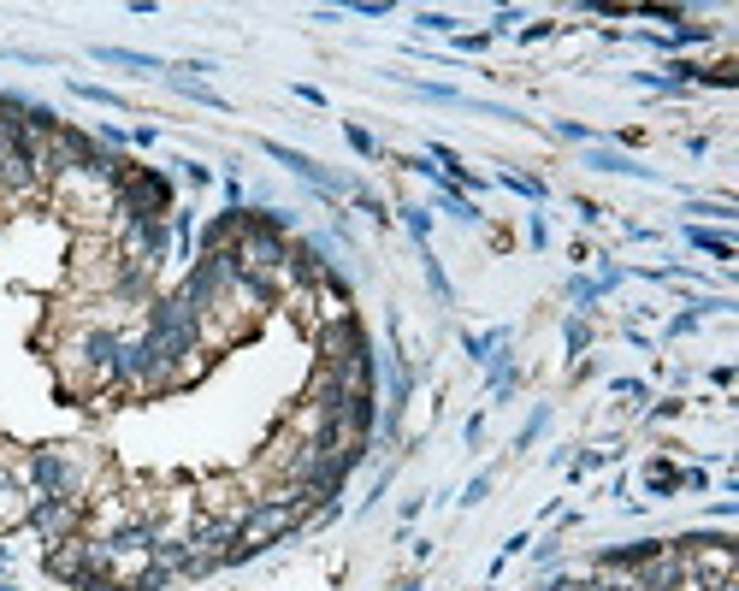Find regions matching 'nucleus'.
Returning <instances> with one entry per match:
<instances>
[{"instance_id":"nucleus-1","label":"nucleus","mask_w":739,"mask_h":591,"mask_svg":"<svg viewBox=\"0 0 739 591\" xmlns=\"http://www.w3.org/2000/svg\"><path fill=\"white\" fill-rule=\"evenodd\" d=\"M95 467L83 444H36L18 461V479L30 485V497H83L89 503V485H95Z\"/></svg>"},{"instance_id":"nucleus-2","label":"nucleus","mask_w":739,"mask_h":591,"mask_svg":"<svg viewBox=\"0 0 739 591\" xmlns=\"http://www.w3.org/2000/svg\"><path fill=\"white\" fill-rule=\"evenodd\" d=\"M255 148H261L267 160H278V166H284L290 178H302V184H308L314 196L326 201V207H343V196H349V184H355V178H337L332 166H320L314 154H302V148H290V142H278V136H261Z\"/></svg>"},{"instance_id":"nucleus-3","label":"nucleus","mask_w":739,"mask_h":591,"mask_svg":"<svg viewBox=\"0 0 739 591\" xmlns=\"http://www.w3.org/2000/svg\"><path fill=\"white\" fill-rule=\"evenodd\" d=\"M24 532H36L42 544L77 538V532H89V503H83V497H30Z\"/></svg>"},{"instance_id":"nucleus-4","label":"nucleus","mask_w":739,"mask_h":591,"mask_svg":"<svg viewBox=\"0 0 739 591\" xmlns=\"http://www.w3.org/2000/svg\"><path fill=\"white\" fill-rule=\"evenodd\" d=\"M385 77L403 83L408 95H420V101H438V107H462V113H485V119H521L515 107L485 101V95H468V89H456V83H432V77H408V71H385Z\"/></svg>"},{"instance_id":"nucleus-5","label":"nucleus","mask_w":739,"mask_h":591,"mask_svg":"<svg viewBox=\"0 0 739 591\" xmlns=\"http://www.w3.org/2000/svg\"><path fill=\"white\" fill-rule=\"evenodd\" d=\"M586 166H592V172H609V178H639V184H663V190H669V178H663L657 166L633 160V154L615 148V142H592V148H586Z\"/></svg>"},{"instance_id":"nucleus-6","label":"nucleus","mask_w":739,"mask_h":591,"mask_svg":"<svg viewBox=\"0 0 739 591\" xmlns=\"http://www.w3.org/2000/svg\"><path fill=\"white\" fill-rule=\"evenodd\" d=\"M627 586L633 591H686V556H669V544H663V556L639 562L627 574Z\"/></svg>"},{"instance_id":"nucleus-7","label":"nucleus","mask_w":739,"mask_h":591,"mask_svg":"<svg viewBox=\"0 0 739 591\" xmlns=\"http://www.w3.org/2000/svg\"><path fill=\"white\" fill-rule=\"evenodd\" d=\"M651 556H663V538H627V544H604L598 556H592V574H633L639 562H651Z\"/></svg>"},{"instance_id":"nucleus-8","label":"nucleus","mask_w":739,"mask_h":591,"mask_svg":"<svg viewBox=\"0 0 739 591\" xmlns=\"http://www.w3.org/2000/svg\"><path fill=\"white\" fill-rule=\"evenodd\" d=\"M95 66H113V71H131V77H166V60L160 54H142V48H113V42H95L89 48Z\"/></svg>"},{"instance_id":"nucleus-9","label":"nucleus","mask_w":739,"mask_h":591,"mask_svg":"<svg viewBox=\"0 0 739 591\" xmlns=\"http://www.w3.org/2000/svg\"><path fill=\"white\" fill-rule=\"evenodd\" d=\"M160 83H166L178 101H190V107H207V113H231V101H225L213 83H202V77H184L178 66H166V77H160Z\"/></svg>"},{"instance_id":"nucleus-10","label":"nucleus","mask_w":739,"mask_h":591,"mask_svg":"<svg viewBox=\"0 0 739 591\" xmlns=\"http://www.w3.org/2000/svg\"><path fill=\"white\" fill-rule=\"evenodd\" d=\"M426 207H432V213H450L456 225H473V231L485 225V213H479V201H473V196H462V190H450V184H432V196H426Z\"/></svg>"},{"instance_id":"nucleus-11","label":"nucleus","mask_w":739,"mask_h":591,"mask_svg":"<svg viewBox=\"0 0 739 591\" xmlns=\"http://www.w3.org/2000/svg\"><path fill=\"white\" fill-rule=\"evenodd\" d=\"M391 219L408 231V243H414V249H432V207H426V201H397V207H391Z\"/></svg>"},{"instance_id":"nucleus-12","label":"nucleus","mask_w":739,"mask_h":591,"mask_svg":"<svg viewBox=\"0 0 739 591\" xmlns=\"http://www.w3.org/2000/svg\"><path fill=\"white\" fill-rule=\"evenodd\" d=\"M609 461H621V444H580V450L568 456V479L580 485V479H592V473H604Z\"/></svg>"},{"instance_id":"nucleus-13","label":"nucleus","mask_w":739,"mask_h":591,"mask_svg":"<svg viewBox=\"0 0 739 591\" xmlns=\"http://www.w3.org/2000/svg\"><path fill=\"white\" fill-rule=\"evenodd\" d=\"M680 237H686V249H698V255H710V261H734V237H728V231H710V225H680Z\"/></svg>"},{"instance_id":"nucleus-14","label":"nucleus","mask_w":739,"mask_h":591,"mask_svg":"<svg viewBox=\"0 0 739 591\" xmlns=\"http://www.w3.org/2000/svg\"><path fill=\"white\" fill-rule=\"evenodd\" d=\"M420 255V278H426V290H432V302L438 308H456V284H450V272H444V261L432 255V249H414Z\"/></svg>"},{"instance_id":"nucleus-15","label":"nucleus","mask_w":739,"mask_h":591,"mask_svg":"<svg viewBox=\"0 0 739 591\" xmlns=\"http://www.w3.org/2000/svg\"><path fill=\"white\" fill-rule=\"evenodd\" d=\"M562 296H568V302H574V314H586V320H592V314H598V302H604V290H598V278H592V272H574V278L562 284Z\"/></svg>"},{"instance_id":"nucleus-16","label":"nucleus","mask_w":739,"mask_h":591,"mask_svg":"<svg viewBox=\"0 0 739 591\" xmlns=\"http://www.w3.org/2000/svg\"><path fill=\"white\" fill-rule=\"evenodd\" d=\"M550 414H556V408H550V402H533V414H527V420H521V432H515V438H509V450H515V456H527V450H533L538 438H544V432H550Z\"/></svg>"},{"instance_id":"nucleus-17","label":"nucleus","mask_w":739,"mask_h":591,"mask_svg":"<svg viewBox=\"0 0 739 591\" xmlns=\"http://www.w3.org/2000/svg\"><path fill=\"white\" fill-rule=\"evenodd\" d=\"M66 89L77 101H89V107H107V113H125V95L119 89H107V83H89V77H66Z\"/></svg>"},{"instance_id":"nucleus-18","label":"nucleus","mask_w":739,"mask_h":591,"mask_svg":"<svg viewBox=\"0 0 739 591\" xmlns=\"http://www.w3.org/2000/svg\"><path fill=\"white\" fill-rule=\"evenodd\" d=\"M343 207H355V213H367L373 225H391V201L379 196V190H367V184H349V196H343Z\"/></svg>"},{"instance_id":"nucleus-19","label":"nucleus","mask_w":739,"mask_h":591,"mask_svg":"<svg viewBox=\"0 0 739 591\" xmlns=\"http://www.w3.org/2000/svg\"><path fill=\"white\" fill-rule=\"evenodd\" d=\"M497 184H503V190H515L521 201H533V207H544V201H550V184H544V178H533V172H509V166H503V172H497Z\"/></svg>"},{"instance_id":"nucleus-20","label":"nucleus","mask_w":739,"mask_h":591,"mask_svg":"<svg viewBox=\"0 0 739 591\" xmlns=\"http://www.w3.org/2000/svg\"><path fill=\"white\" fill-rule=\"evenodd\" d=\"M592 343H598V326H592L586 314H568V320H562V349H568V355H586Z\"/></svg>"},{"instance_id":"nucleus-21","label":"nucleus","mask_w":739,"mask_h":591,"mask_svg":"<svg viewBox=\"0 0 739 591\" xmlns=\"http://www.w3.org/2000/svg\"><path fill=\"white\" fill-rule=\"evenodd\" d=\"M645 491H651V497H674V491H680V467H674V461H645Z\"/></svg>"},{"instance_id":"nucleus-22","label":"nucleus","mask_w":739,"mask_h":591,"mask_svg":"<svg viewBox=\"0 0 739 591\" xmlns=\"http://www.w3.org/2000/svg\"><path fill=\"white\" fill-rule=\"evenodd\" d=\"M686 308L704 320V314H739V302L728 290H686Z\"/></svg>"},{"instance_id":"nucleus-23","label":"nucleus","mask_w":739,"mask_h":591,"mask_svg":"<svg viewBox=\"0 0 739 591\" xmlns=\"http://www.w3.org/2000/svg\"><path fill=\"white\" fill-rule=\"evenodd\" d=\"M686 213H692L686 225H698V219H716V225H734V219H739V207H734V201H704V196H686Z\"/></svg>"},{"instance_id":"nucleus-24","label":"nucleus","mask_w":739,"mask_h":591,"mask_svg":"<svg viewBox=\"0 0 739 591\" xmlns=\"http://www.w3.org/2000/svg\"><path fill=\"white\" fill-rule=\"evenodd\" d=\"M491 491H497V467H479V473H473L468 485H462V497H456V509H479V503H485Z\"/></svg>"},{"instance_id":"nucleus-25","label":"nucleus","mask_w":739,"mask_h":591,"mask_svg":"<svg viewBox=\"0 0 739 591\" xmlns=\"http://www.w3.org/2000/svg\"><path fill=\"white\" fill-rule=\"evenodd\" d=\"M408 24H414L420 36H456V24H462V18H456V12H432V6H426V12H414Z\"/></svg>"},{"instance_id":"nucleus-26","label":"nucleus","mask_w":739,"mask_h":591,"mask_svg":"<svg viewBox=\"0 0 739 591\" xmlns=\"http://www.w3.org/2000/svg\"><path fill=\"white\" fill-rule=\"evenodd\" d=\"M343 142H349V148H355L361 160H385V148H379V136L367 131V125H355V119L343 125Z\"/></svg>"},{"instance_id":"nucleus-27","label":"nucleus","mask_w":739,"mask_h":591,"mask_svg":"<svg viewBox=\"0 0 739 591\" xmlns=\"http://www.w3.org/2000/svg\"><path fill=\"white\" fill-rule=\"evenodd\" d=\"M172 166H178V178H184V184H190V190H207V184H219V172H213V166H207V160H190V154H178V160H172Z\"/></svg>"},{"instance_id":"nucleus-28","label":"nucleus","mask_w":739,"mask_h":591,"mask_svg":"<svg viewBox=\"0 0 739 591\" xmlns=\"http://www.w3.org/2000/svg\"><path fill=\"white\" fill-rule=\"evenodd\" d=\"M527 550H533V574H550V568H562V532L538 538V544H527Z\"/></svg>"},{"instance_id":"nucleus-29","label":"nucleus","mask_w":739,"mask_h":591,"mask_svg":"<svg viewBox=\"0 0 739 591\" xmlns=\"http://www.w3.org/2000/svg\"><path fill=\"white\" fill-rule=\"evenodd\" d=\"M550 131L562 136V142H574V148H592V142H604V136L592 131V125H580V119H550Z\"/></svg>"},{"instance_id":"nucleus-30","label":"nucleus","mask_w":739,"mask_h":591,"mask_svg":"<svg viewBox=\"0 0 739 591\" xmlns=\"http://www.w3.org/2000/svg\"><path fill=\"white\" fill-rule=\"evenodd\" d=\"M515 24H527V12H521V6H497L485 36H491V42H503V36H515Z\"/></svg>"},{"instance_id":"nucleus-31","label":"nucleus","mask_w":739,"mask_h":591,"mask_svg":"<svg viewBox=\"0 0 739 591\" xmlns=\"http://www.w3.org/2000/svg\"><path fill=\"white\" fill-rule=\"evenodd\" d=\"M592 278H598V290H604V296H615V290L627 284V266L609 261V255H598V272H592Z\"/></svg>"},{"instance_id":"nucleus-32","label":"nucleus","mask_w":739,"mask_h":591,"mask_svg":"<svg viewBox=\"0 0 739 591\" xmlns=\"http://www.w3.org/2000/svg\"><path fill=\"white\" fill-rule=\"evenodd\" d=\"M698 83L704 89H739V71L722 60V66H698Z\"/></svg>"},{"instance_id":"nucleus-33","label":"nucleus","mask_w":739,"mask_h":591,"mask_svg":"<svg viewBox=\"0 0 739 591\" xmlns=\"http://www.w3.org/2000/svg\"><path fill=\"white\" fill-rule=\"evenodd\" d=\"M391 479H397V467H379V473H373V485H367V497H361V515H373V509H379V497L391 491Z\"/></svg>"},{"instance_id":"nucleus-34","label":"nucleus","mask_w":739,"mask_h":591,"mask_svg":"<svg viewBox=\"0 0 739 591\" xmlns=\"http://www.w3.org/2000/svg\"><path fill=\"white\" fill-rule=\"evenodd\" d=\"M556 30H562L556 18H538V24H527V30H515V42H521V48H538V42H550Z\"/></svg>"},{"instance_id":"nucleus-35","label":"nucleus","mask_w":739,"mask_h":591,"mask_svg":"<svg viewBox=\"0 0 739 591\" xmlns=\"http://www.w3.org/2000/svg\"><path fill=\"white\" fill-rule=\"evenodd\" d=\"M680 414H686V402H680V396H663L657 408H645V420H651V426H669V420H680Z\"/></svg>"},{"instance_id":"nucleus-36","label":"nucleus","mask_w":739,"mask_h":591,"mask_svg":"<svg viewBox=\"0 0 739 591\" xmlns=\"http://www.w3.org/2000/svg\"><path fill=\"white\" fill-rule=\"evenodd\" d=\"M343 12H349V18H391L397 6H391V0H349Z\"/></svg>"},{"instance_id":"nucleus-37","label":"nucleus","mask_w":739,"mask_h":591,"mask_svg":"<svg viewBox=\"0 0 739 591\" xmlns=\"http://www.w3.org/2000/svg\"><path fill=\"white\" fill-rule=\"evenodd\" d=\"M527 243H533L538 255H544V249H550V219H544V213H538V207H533V213H527Z\"/></svg>"},{"instance_id":"nucleus-38","label":"nucleus","mask_w":739,"mask_h":591,"mask_svg":"<svg viewBox=\"0 0 739 591\" xmlns=\"http://www.w3.org/2000/svg\"><path fill=\"white\" fill-rule=\"evenodd\" d=\"M219 196H225V207L237 213V207H249V184H243V178H219Z\"/></svg>"},{"instance_id":"nucleus-39","label":"nucleus","mask_w":739,"mask_h":591,"mask_svg":"<svg viewBox=\"0 0 739 591\" xmlns=\"http://www.w3.org/2000/svg\"><path fill=\"white\" fill-rule=\"evenodd\" d=\"M609 396H633V402H651V385H645V379H609Z\"/></svg>"},{"instance_id":"nucleus-40","label":"nucleus","mask_w":739,"mask_h":591,"mask_svg":"<svg viewBox=\"0 0 739 591\" xmlns=\"http://www.w3.org/2000/svg\"><path fill=\"white\" fill-rule=\"evenodd\" d=\"M704 326V320H698V314H692V308H680V314H674L669 326H663V337H692V331Z\"/></svg>"},{"instance_id":"nucleus-41","label":"nucleus","mask_w":739,"mask_h":591,"mask_svg":"<svg viewBox=\"0 0 739 591\" xmlns=\"http://www.w3.org/2000/svg\"><path fill=\"white\" fill-rule=\"evenodd\" d=\"M574 213H580V225H604V201H592V196H574Z\"/></svg>"},{"instance_id":"nucleus-42","label":"nucleus","mask_w":739,"mask_h":591,"mask_svg":"<svg viewBox=\"0 0 739 591\" xmlns=\"http://www.w3.org/2000/svg\"><path fill=\"white\" fill-rule=\"evenodd\" d=\"M527 544H533V532L521 526V532H509V538H503V550H497V556H503V562H515V556H527Z\"/></svg>"},{"instance_id":"nucleus-43","label":"nucleus","mask_w":739,"mask_h":591,"mask_svg":"<svg viewBox=\"0 0 739 591\" xmlns=\"http://www.w3.org/2000/svg\"><path fill=\"white\" fill-rule=\"evenodd\" d=\"M456 54H491V36H485V30L462 36V30H456Z\"/></svg>"},{"instance_id":"nucleus-44","label":"nucleus","mask_w":739,"mask_h":591,"mask_svg":"<svg viewBox=\"0 0 739 591\" xmlns=\"http://www.w3.org/2000/svg\"><path fill=\"white\" fill-rule=\"evenodd\" d=\"M680 491H710V467H680Z\"/></svg>"},{"instance_id":"nucleus-45","label":"nucleus","mask_w":739,"mask_h":591,"mask_svg":"<svg viewBox=\"0 0 739 591\" xmlns=\"http://www.w3.org/2000/svg\"><path fill=\"white\" fill-rule=\"evenodd\" d=\"M462 444H468V450H479V444H485V414H468V426H462Z\"/></svg>"},{"instance_id":"nucleus-46","label":"nucleus","mask_w":739,"mask_h":591,"mask_svg":"<svg viewBox=\"0 0 739 591\" xmlns=\"http://www.w3.org/2000/svg\"><path fill=\"white\" fill-rule=\"evenodd\" d=\"M420 509H426V497H403V509H397V526L408 532V526L420 521Z\"/></svg>"},{"instance_id":"nucleus-47","label":"nucleus","mask_w":739,"mask_h":591,"mask_svg":"<svg viewBox=\"0 0 739 591\" xmlns=\"http://www.w3.org/2000/svg\"><path fill=\"white\" fill-rule=\"evenodd\" d=\"M290 95L308 101V107H326V89H314V83H290Z\"/></svg>"},{"instance_id":"nucleus-48","label":"nucleus","mask_w":739,"mask_h":591,"mask_svg":"<svg viewBox=\"0 0 739 591\" xmlns=\"http://www.w3.org/2000/svg\"><path fill=\"white\" fill-rule=\"evenodd\" d=\"M160 142V125H131V148H154Z\"/></svg>"},{"instance_id":"nucleus-49","label":"nucleus","mask_w":739,"mask_h":591,"mask_svg":"<svg viewBox=\"0 0 739 591\" xmlns=\"http://www.w3.org/2000/svg\"><path fill=\"white\" fill-rule=\"evenodd\" d=\"M680 148H686V154H692V160H704V154H710V136H680Z\"/></svg>"},{"instance_id":"nucleus-50","label":"nucleus","mask_w":739,"mask_h":591,"mask_svg":"<svg viewBox=\"0 0 739 591\" xmlns=\"http://www.w3.org/2000/svg\"><path fill=\"white\" fill-rule=\"evenodd\" d=\"M308 18H314V24H343V18H349V12H343V6H314V12H308Z\"/></svg>"},{"instance_id":"nucleus-51","label":"nucleus","mask_w":739,"mask_h":591,"mask_svg":"<svg viewBox=\"0 0 739 591\" xmlns=\"http://www.w3.org/2000/svg\"><path fill=\"white\" fill-rule=\"evenodd\" d=\"M710 385H716V391H728V385H734V361H722V367H710Z\"/></svg>"},{"instance_id":"nucleus-52","label":"nucleus","mask_w":739,"mask_h":591,"mask_svg":"<svg viewBox=\"0 0 739 591\" xmlns=\"http://www.w3.org/2000/svg\"><path fill=\"white\" fill-rule=\"evenodd\" d=\"M734 515H739V503H710V521H722V526H728Z\"/></svg>"},{"instance_id":"nucleus-53","label":"nucleus","mask_w":739,"mask_h":591,"mask_svg":"<svg viewBox=\"0 0 739 591\" xmlns=\"http://www.w3.org/2000/svg\"><path fill=\"white\" fill-rule=\"evenodd\" d=\"M397 591H426V580H420V574H408V580H397Z\"/></svg>"}]
</instances>
